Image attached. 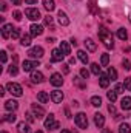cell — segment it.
Here are the masks:
<instances>
[{
	"instance_id": "3",
	"label": "cell",
	"mask_w": 131,
	"mask_h": 133,
	"mask_svg": "<svg viewBox=\"0 0 131 133\" xmlns=\"http://www.w3.org/2000/svg\"><path fill=\"white\" fill-rule=\"evenodd\" d=\"M43 125H45V129H49V130H57V129L60 127V122L54 119V115H53V113H49V116H46V119H45Z\"/></svg>"
},
{
	"instance_id": "37",
	"label": "cell",
	"mask_w": 131,
	"mask_h": 133,
	"mask_svg": "<svg viewBox=\"0 0 131 133\" xmlns=\"http://www.w3.org/2000/svg\"><path fill=\"white\" fill-rule=\"evenodd\" d=\"M123 85H125V90L131 91V77H125L123 79Z\"/></svg>"
},
{
	"instance_id": "13",
	"label": "cell",
	"mask_w": 131,
	"mask_h": 133,
	"mask_svg": "<svg viewBox=\"0 0 131 133\" xmlns=\"http://www.w3.org/2000/svg\"><path fill=\"white\" fill-rule=\"evenodd\" d=\"M31 110H33V113L35 115V118H37V119H42V118L45 116V110H43L40 105H37V104H33Z\"/></svg>"
},
{
	"instance_id": "24",
	"label": "cell",
	"mask_w": 131,
	"mask_h": 133,
	"mask_svg": "<svg viewBox=\"0 0 131 133\" xmlns=\"http://www.w3.org/2000/svg\"><path fill=\"white\" fill-rule=\"evenodd\" d=\"M31 37H33L31 34H30V36H28V34L22 36V39H20V43H22L23 46H30V45H31Z\"/></svg>"
},
{
	"instance_id": "44",
	"label": "cell",
	"mask_w": 131,
	"mask_h": 133,
	"mask_svg": "<svg viewBox=\"0 0 131 133\" xmlns=\"http://www.w3.org/2000/svg\"><path fill=\"white\" fill-rule=\"evenodd\" d=\"M14 19L16 20H22V12L20 11H14Z\"/></svg>"
},
{
	"instance_id": "11",
	"label": "cell",
	"mask_w": 131,
	"mask_h": 133,
	"mask_svg": "<svg viewBox=\"0 0 131 133\" xmlns=\"http://www.w3.org/2000/svg\"><path fill=\"white\" fill-rule=\"evenodd\" d=\"M49 82L54 85V87H60L62 84H63V79H62V74H59V73H54L51 77H49Z\"/></svg>"
},
{
	"instance_id": "18",
	"label": "cell",
	"mask_w": 131,
	"mask_h": 133,
	"mask_svg": "<svg viewBox=\"0 0 131 133\" xmlns=\"http://www.w3.org/2000/svg\"><path fill=\"white\" fill-rule=\"evenodd\" d=\"M43 74L40 73V71H33L31 73V81H33L34 84H40V82H43Z\"/></svg>"
},
{
	"instance_id": "49",
	"label": "cell",
	"mask_w": 131,
	"mask_h": 133,
	"mask_svg": "<svg viewBox=\"0 0 131 133\" xmlns=\"http://www.w3.org/2000/svg\"><path fill=\"white\" fill-rule=\"evenodd\" d=\"M72 64H76V59L74 57H69V65H72Z\"/></svg>"
},
{
	"instance_id": "23",
	"label": "cell",
	"mask_w": 131,
	"mask_h": 133,
	"mask_svg": "<svg viewBox=\"0 0 131 133\" xmlns=\"http://www.w3.org/2000/svg\"><path fill=\"white\" fill-rule=\"evenodd\" d=\"M77 57L80 59V62H82V64H85V65L88 64V54H86L83 50H79V51H77Z\"/></svg>"
},
{
	"instance_id": "22",
	"label": "cell",
	"mask_w": 131,
	"mask_h": 133,
	"mask_svg": "<svg viewBox=\"0 0 131 133\" xmlns=\"http://www.w3.org/2000/svg\"><path fill=\"white\" fill-rule=\"evenodd\" d=\"M37 101H39L40 104H46V102L49 101L48 93H46V91H40V93H37Z\"/></svg>"
},
{
	"instance_id": "35",
	"label": "cell",
	"mask_w": 131,
	"mask_h": 133,
	"mask_svg": "<svg viewBox=\"0 0 131 133\" xmlns=\"http://www.w3.org/2000/svg\"><path fill=\"white\" fill-rule=\"evenodd\" d=\"M25 116H26V121H28V122H34V121L37 119L33 111H26V115H25Z\"/></svg>"
},
{
	"instance_id": "53",
	"label": "cell",
	"mask_w": 131,
	"mask_h": 133,
	"mask_svg": "<svg viewBox=\"0 0 131 133\" xmlns=\"http://www.w3.org/2000/svg\"><path fill=\"white\" fill-rule=\"evenodd\" d=\"M102 133H113V132H111L110 129H103V130H102Z\"/></svg>"
},
{
	"instance_id": "34",
	"label": "cell",
	"mask_w": 131,
	"mask_h": 133,
	"mask_svg": "<svg viewBox=\"0 0 131 133\" xmlns=\"http://www.w3.org/2000/svg\"><path fill=\"white\" fill-rule=\"evenodd\" d=\"M91 73L96 74V76L100 74V66H99V64H91Z\"/></svg>"
},
{
	"instance_id": "20",
	"label": "cell",
	"mask_w": 131,
	"mask_h": 133,
	"mask_svg": "<svg viewBox=\"0 0 131 133\" xmlns=\"http://www.w3.org/2000/svg\"><path fill=\"white\" fill-rule=\"evenodd\" d=\"M120 107L123 110H131V98L130 96H123L120 101Z\"/></svg>"
},
{
	"instance_id": "56",
	"label": "cell",
	"mask_w": 131,
	"mask_h": 133,
	"mask_svg": "<svg viewBox=\"0 0 131 133\" xmlns=\"http://www.w3.org/2000/svg\"><path fill=\"white\" fill-rule=\"evenodd\" d=\"M128 19H130V23H131V12H130V16H128Z\"/></svg>"
},
{
	"instance_id": "21",
	"label": "cell",
	"mask_w": 131,
	"mask_h": 133,
	"mask_svg": "<svg viewBox=\"0 0 131 133\" xmlns=\"http://www.w3.org/2000/svg\"><path fill=\"white\" fill-rule=\"evenodd\" d=\"M99 84H100L102 88H106V87L110 85V77H108V74H100V77H99Z\"/></svg>"
},
{
	"instance_id": "41",
	"label": "cell",
	"mask_w": 131,
	"mask_h": 133,
	"mask_svg": "<svg viewBox=\"0 0 131 133\" xmlns=\"http://www.w3.org/2000/svg\"><path fill=\"white\" fill-rule=\"evenodd\" d=\"M122 65H123V68H125L127 71L131 68V64H130V61H128V59H123V61H122Z\"/></svg>"
},
{
	"instance_id": "31",
	"label": "cell",
	"mask_w": 131,
	"mask_h": 133,
	"mask_svg": "<svg viewBox=\"0 0 131 133\" xmlns=\"http://www.w3.org/2000/svg\"><path fill=\"white\" fill-rule=\"evenodd\" d=\"M106 96H108V99L111 101V102H116V101H117V93H116V90L108 91V93H106Z\"/></svg>"
},
{
	"instance_id": "50",
	"label": "cell",
	"mask_w": 131,
	"mask_h": 133,
	"mask_svg": "<svg viewBox=\"0 0 131 133\" xmlns=\"http://www.w3.org/2000/svg\"><path fill=\"white\" fill-rule=\"evenodd\" d=\"M11 2H12L14 5H20V3H22V0H11Z\"/></svg>"
},
{
	"instance_id": "27",
	"label": "cell",
	"mask_w": 131,
	"mask_h": 133,
	"mask_svg": "<svg viewBox=\"0 0 131 133\" xmlns=\"http://www.w3.org/2000/svg\"><path fill=\"white\" fill-rule=\"evenodd\" d=\"M43 6H45V9H48V11H53V9L56 8L54 0H43Z\"/></svg>"
},
{
	"instance_id": "40",
	"label": "cell",
	"mask_w": 131,
	"mask_h": 133,
	"mask_svg": "<svg viewBox=\"0 0 131 133\" xmlns=\"http://www.w3.org/2000/svg\"><path fill=\"white\" fill-rule=\"evenodd\" d=\"M114 90H116V93H123V90H125V85H123V84H117Z\"/></svg>"
},
{
	"instance_id": "36",
	"label": "cell",
	"mask_w": 131,
	"mask_h": 133,
	"mask_svg": "<svg viewBox=\"0 0 131 133\" xmlns=\"http://www.w3.org/2000/svg\"><path fill=\"white\" fill-rule=\"evenodd\" d=\"M8 71H9V74H11V76H16V74L19 73V68H17L16 64H12V65L9 66V70H8Z\"/></svg>"
},
{
	"instance_id": "30",
	"label": "cell",
	"mask_w": 131,
	"mask_h": 133,
	"mask_svg": "<svg viewBox=\"0 0 131 133\" xmlns=\"http://www.w3.org/2000/svg\"><path fill=\"white\" fill-rule=\"evenodd\" d=\"M91 105L100 107V105H102V98H100V96H93V98H91Z\"/></svg>"
},
{
	"instance_id": "48",
	"label": "cell",
	"mask_w": 131,
	"mask_h": 133,
	"mask_svg": "<svg viewBox=\"0 0 131 133\" xmlns=\"http://www.w3.org/2000/svg\"><path fill=\"white\" fill-rule=\"evenodd\" d=\"M26 2V5H35L37 3V0H25Z\"/></svg>"
},
{
	"instance_id": "42",
	"label": "cell",
	"mask_w": 131,
	"mask_h": 133,
	"mask_svg": "<svg viewBox=\"0 0 131 133\" xmlns=\"http://www.w3.org/2000/svg\"><path fill=\"white\" fill-rule=\"evenodd\" d=\"M12 39H19L20 37V30L19 28H14V31H12V36H11Z\"/></svg>"
},
{
	"instance_id": "29",
	"label": "cell",
	"mask_w": 131,
	"mask_h": 133,
	"mask_svg": "<svg viewBox=\"0 0 131 133\" xmlns=\"http://www.w3.org/2000/svg\"><path fill=\"white\" fill-rule=\"evenodd\" d=\"M119 133H131V127L128 125V124H120L119 125Z\"/></svg>"
},
{
	"instance_id": "32",
	"label": "cell",
	"mask_w": 131,
	"mask_h": 133,
	"mask_svg": "<svg viewBox=\"0 0 131 133\" xmlns=\"http://www.w3.org/2000/svg\"><path fill=\"white\" fill-rule=\"evenodd\" d=\"M108 62H110V54H106V53L102 54V57H100V64H102L103 66H106L108 65Z\"/></svg>"
},
{
	"instance_id": "14",
	"label": "cell",
	"mask_w": 131,
	"mask_h": 133,
	"mask_svg": "<svg viewBox=\"0 0 131 133\" xmlns=\"http://www.w3.org/2000/svg\"><path fill=\"white\" fill-rule=\"evenodd\" d=\"M57 20H59V23L62 25V26H66V25H69V19H68V16H66L65 12L60 9L59 12H57Z\"/></svg>"
},
{
	"instance_id": "10",
	"label": "cell",
	"mask_w": 131,
	"mask_h": 133,
	"mask_svg": "<svg viewBox=\"0 0 131 133\" xmlns=\"http://www.w3.org/2000/svg\"><path fill=\"white\" fill-rule=\"evenodd\" d=\"M63 98H65V96H63V93H62L60 90H53V91H51V99H53L54 104H60V102L63 101Z\"/></svg>"
},
{
	"instance_id": "45",
	"label": "cell",
	"mask_w": 131,
	"mask_h": 133,
	"mask_svg": "<svg viewBox=\"0 0 131 133\" xmlns=\"http://www.w3.org/2000/svg\"><path fill=\"white\" fill-rule=\"evenodd\" d=\"M74 82H76V84H77L79 87H82V88H85V84H82V82H80V77H74Z\"/></svg>"
},
{
	"instance_id": "46",
	"label": "cell",
	"mask_w": 131,
	"mask_h": 133,
	"mask_svg": "<svg viewBox=\"0 0 131 133\" xmlns=\"http://www.w3.org/2000/svg\"><path fill=\"white\" fill-rule=\"evenodd\" d=\"M108 111H110V113H113V115H116V108H114V105H113V104H110V105H108Z\"/></svg>"
},
{
	"instance_id": "17",
	"label": "cell",
	"mask_w": 131,
	"mask_h": 133,
	"mask_svg": "<svg viewBox=\"0 0 131 133\" xmlns=\"http://www.w3.org/2000/svg\"><path fill=\"white\" fill-rule=\"evenodd\" d=\"M85 46H86V50L88 51H91V53H94L96 50H97V45H96V42L93 40V39H85Z\"/></svg>"
},
{
	"instance_id": "43",
	"label": "cell",
	"mask_w": 131,
	"mask_h": 133,
	"mask_svg": "<svg viewBox=\"0 0 131 133\" xmlns=\"http://www.w3.org/2000/svg\"><path fill=\"white\" fill-rule=\"evenodd\" d=\"M0 61H2V64H5V62L8 61V56H6V51H2V53H0Z\"/></svg>"
},
{
	"instance_id": "58",
	"label": "cell",
	"mask_w": 131,
	"mask_h": 133,
	"mask_svg": "<svg viewBox=\"0 0 131 133\" xmlns=\"http://www.w3.org/2000/svg\"><path fill=\"white\" fill-rule=\"evenodd\" d=\"M2 133H8V132H5V130H3V132H2Z\"/></svg>"
},
{
	"instance_id": "28",
	"label": "cell",
	"mask_w": 131,
	"mask_h": 133,
	"mask_svg": "<svg viewBox=\"0 0 131 133\" xmlns=\"http://www.w3.org/2000/svg\"><path fill=\"white\" fill-rule=\"evenodd\" d=\"M108 77H110V81H116V79H117V71H116L113 66L108 68Z\"/></svg>"
},
{
	"instance_id": "57",
	"label": "cell",
	"mask_w": 131,
	"mask_h": 133,
	"mask_svg": "<svg viewBox=\"0 0 131 133\" xmlns=\"http://www.w3.org/2000/svg\"><path fill=\"white\" fill-rule=\"evenodd\" d=\"M35 133H43V132H40V130H39V132H35Z\"/></svg>"
},
{
	"instance_id": "52",
	"label": "cell",
	"mask_w": 131,
	"mask_h": 133,
	"mask_svg": "<svg viewBox=\"0 0 131 133\" xmlns=\"http://www.w3.org/2000/svg\"><path fill=\"white\" fill-rule=\"evenodd\" d=\"M5 95V88L3 87H0V96H3Z\"/></svg>"
},
{
	"instance_id": "5",
	"label": "cell",
	"mask_w": 131,
	"mask_h": 133,
	"mask_svg": "<svg viewBox=\"0 0 131 133\" xmlns=\"http://www.w3.org/2000/svg\"><path fill=\"white\" fill-rule=\"evenodd\" d=\"M25 16L30 19V20H39L42 16H40V11L37 8H26L25 9Z\"/></svg>"
},
{
	"instance_id": "54",
	"label": "cell",
	"mask_w": 131,
	"mask_h": 133,
	"mask_svg": "<svg viewBox=\"0 0 131 133\" xmlns=\"http://www.w3.org/2000/svg\"><path fill=\"white\" fill-rule=\"evenodd\" d=\"M46 42H49V43H53V42H54V39H53V37H48V39H46Z\"/></svg>"
},
{
	"instance_id": "9",
	"label": "cell",
	"mask_w": 131,
	"mask_h": 133,
	"mask_svg": "<svg viewBox=\"0 0 131 133\" xmlns=\"http://www.w3.org/2000/svg\"><path fill=\"white\" fill-rule=\"evenodd\" d=\"M43 33V26L42 25H37V23H33L31 26H30V34L33 36V37H37V36H42Z\"/></svg>"
},
{
	"instance_id": "25",
	"label": "cell",
	"mask_w": 131,
	"mask_h": 133,
	"mask_svg": "<svg viewBox=\"0 0 131 133\" xmlns=\"http://www.w3.org/2000/svg\"><path fill=\"white\" fill-rule=\"evenodd\" d=\"M60 51H62L65 56H68V54L71 53V46H69L66 42H60Z\"/></svg>"
},
{
	"instance_id": "19",
	"label": "cell",
	"mask_w": 131,
	"mask_h": 133,
	"mask_svg": "<svg viewBox=\"0 0 131 133\" xmlns=\"http://www.w3.org/2000/svg\"><path fill=\"white\" fill-rule=\"evenodd\" d=\"M17 107H19V102L14 99H9L5 102V108L6 110H9V111H14V110H17Z\"/></svg>"
},
{
	"instance_id": "47",
	"label": "cell",
	"mask_w": 131,
	"mask_h": 133,
	"mask_svg": "<svg viewBox=\"0 0 131 133\" xmlns=\"http://www.w3.org/2000/svg\"><path fill=\"white\" fill-rule=\"evenodd\" d=\"M62 68H63V73H65V74H68V73H69V65L63 64V65H62Z\"/></svg>"
},
{
	"instance_id": "7",
	"label": "cell",
	"mask_w": 131,
	"mask_h": 133,
	"mask_svg": "<svg viewBox=\"0 0 131 133\" xmlns=\"http://www.w3.org/2000/svg\"><path fill=\"white\" fill-rule=\"evenodd\" d=\"M28 54L34 57V59H40V57H43V48L42 46H33L30 51H28Z\"/></svg>"
},
{
	"instance_id": "4",
	"label": "cell",
	"mask_w": 131,
	"mask_h": 133,
	"mask_svg": "<svg viewBox=\"0 0 131 133\" xmlns=\"http://www.w3.org/2000/svg\"><path fill=\"white\" fill-rule=\"evenodd\" d=\"M74 122H76V125H77L79 129H88V118H86V115L82 113V111L74 116Z\"/></svg>"
},
{
	"instance_id": "6",
	"label": "cell",
	"mask_w": 131,
	"mask_h": 133,
	"mask_svg": "<svg viewBox=\"0 0 131 133\" xmlns=\"http://www.w3.org/2000/svg\"><path fill=\"white\" fill-rule=\"evenodd\" d=\"M63 57H65V54L60 51V48L59 50L56 48V50L51 51V61L53 62H63Z\"/></svg>"
},
{
	"instance_id": "12",
	"label": "cell",
	"mask_w": 131,
	"mask_h": 133,
	"mask_svg": "<svg viewBox=\"0 0 131 133\" xmlns=\"http://www.w3.org/2000/svg\"><path fill=\"white\" fill-rule=\"evenodd\" d=\"M12 31H14L12 25H9V23L3 25V28H2V37H3V39H9V37L12 36Z\"/></svg>"
},
{
	"instance_id": "33",
	"label": "cell",
	"mask_w": 131,
	"mask_h": 133,
	"mask_svg": "<svg viewBox=\"0 0 131 133\" xmlns=\"http://www.w3.org/2000/svg\"><path fill=\"white\" fill-rule=\"evenodd\" d=\"M16 115L14 113H9V115H6L5 118H3V121H6V122H16Z\"/></svg>"
},
{
	"instance_id": "2",
	"label": "cell",
	"mask_w": 131,
	"mask_h": 133,
	"mask_svg": "<svg viewBox=\"0 0 131 133\" xmlns=\"http://www.w3.org/2000/svg\"><path fill=\"white\" fill-rule=\"evenodd\" d=\"M6 90H8L12 96H16V98H20V96L23 95L22 85H19V84H16V82H9V84L6 85Z\"/></svg>"
},
{
	"instance_id": "26",
	"label": "cell",
	"mask_w": 131,
	"mask_h": 133,
	"mask_svg": "<svg viewBox=\"0 0 131 133\" xmlns=\"http://www.w3.org/2000/svg\"><path fill=\"white\" fill-rule=\"evenodd\" d=\"M117 37H119L120 40H127V39H128L127 30H125V28H119V30H117Z\"/></svg>"
},
{
	"instance_id": "51",
	"label": "cell",
	"mask_w": 131,
	"mask_h": 133,
	"mask_svg": "<svg viewBox=\"0 0 131 133\" xmlns=\"http://www.w3.org/2000/svg\"><path fill=\"white\" fill-rule=\"evenodd\" d=\"M0 8H2V11H6V3H2V6H0Z\"/></svg>"
},
{
	"instance_id": "38",
	"label": "cell",
	"mask_w": 131,
	"mask_h": 133,
	"mask_svg": "<svg viewBox=\"0 0 131 133\" xmlns=\"http://www.w3.org/2000/svg\"><path fill=\"white\" fill-rule=\"evenodd\" d=\"M80 77L88 79V77H90V71H88L86 68H82V70H80Z\"/></svg>"
},
{
	"instance_id": "15",
	"label": "cell",
	"mask_w": 131,
	"mask_h": 133,
	"mask_svg": "<svg viewBox=\"0 0 131 133\" xmlns=\"http://www.w3.org/2000/svg\"><path fill=\"white\" fill-rule=\"evenodd\" d=\"M94 124H96L97 129H102V127L105 125V116H103L102 113H96V115H94Z\"/></svg>"
},
{
	"instance_id": "16",
	"label": "cell",
	"mask_w": 131,
	"mask_h": 133,
	"mask_svg": "<svg viewBox=\"0 0 131 133\" xmlns=\"http://www.w3.org/2000/svg\"><path fill=\"white\" fill-rule=\"evenodd\" d=\"M17 130H19V133H31V127H30L28 122L22 121V122L17 124Z\"/></svg>"
},
{
	"instance_id": "1",
	"label": "cell",
	"mask_w": 131,
	"mask_h": 133,
	"mask_svg": "<svg viewBox=\"0 0 131 133\" xmlns=\"http://www.w3.org/2000/svg\"><path fill=\"white\" fill-rule=\"evenodd\" d=\"M99 39L103 42V45L108 48V50H113L114 48V42H113V34L111 31H108L105 26H102L99 30Z\"/></svg>"
},
{
	"instance_id": "8",
	"label": "cell",
	"mask_w": 131,
	"mask_h": 133,
	"mask_svg": "<svg viewBox=\"0 0 131 133\" xmlns=\"http://www.w3.org/2000/svg\"><path fill=\"white\" fill-rule=\"evenodd\" d=\"M35 66H39V61H23L22 64L23 71H34Z\"/></svg>"
},
{
	"instance_id": "39",
	"label": "cell",
	"mask_w": 131,
	"mask_h": 133,
	"mask_svg": "<svg viewBox=\"0 0 131 133\" xmlns=\"http://www.w3.org/2000/svg\"><path fill=\"white\" fill-rule=\"evenodd\" d=\"M45 25L53 28V17H51V16H46V17H45Z\"/></svg>"
},
{
	"instance_id": "55",
	"label": "cell",
	"mask_w": 131,
	"mask_h": 133,
	"mask_svg": "<svg viewBox=\"0 0 131 133\" xmlns=\"http://www.w3.org/2000/svg\"><path fill=\"white\" fill-rule=\"evenodd\" d=\"M62 133H72V132H69V130H62Z\"/></svg>"
}]
</instances>
